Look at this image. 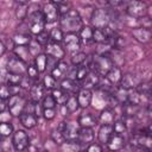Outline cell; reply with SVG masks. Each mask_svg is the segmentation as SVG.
<instances>
[{"mask_svg":"<svg viewBox=\"0 0 152 152\" xmlns=\"http://www.w3.org/2000/svg\"><path fill=\"white\" fill-rule=\"evenodd\" d=\"M52 4H55L56 6H59V5H62V4H64L65 2V0H50Z\"/></svg>","mask_w":152,"mask_h":152,"instance_id":"obj_55","label":"cell"},{"mask_svg":"<svg viewBox=\"0 0 152 152\" xmlns=\"http://www.w3.org/2000/svg\"><path fill=\"white\" fill-rule=\"evenodd\" d=\"M5 50H6V48H5V45H4V43L0 40V57L5 53Z\"/></svg>","mask_w":152,"mask_h":152,"instance_id":"obj_54","label":"cell"},{"mask_svg":"<svg viewBox=\"0 0 152 152\" xmlns=\"http://www.w3.org/2000/svg\"><path fill=\"white\" fill-rule=\"evenodd\" d=\"M23 76L24 75L8 72V75H7V86H20V82H21Z\"/></svg>","mask_w":152,"mask_h":152,"instance_id":"obj_37","label":"cell"},{"mask_svg":"<svg viewBox=\"0 0 152 152\" xmlns=\"http://www.w3.org/2000/svg\"><path fill=\"white\" fill-rule=\"evenodd\" d=\"M28 15V24H30V32L33 34H38L42 31H44L45 20L43 17V13L39 11V8L36 10H27Z\"/></svg>","mask_w":152,"mask_h":152,"instance_id":"obj_2","label":"cell"},{"mask_svg":"<svg viewBox=\"0 0 152 152\" xmlns=\"http://www.w3.org/2000/svg\"><path fill=\"white\" fill-rule=\"evenodd\" d=\"M139 19V23H140V25H141V27H145V28H150L151 30V25H152V23H151V19L148 18V17H141V18H138Z\"/></svg>","mask_w":152,"mask_h":152,"instance_id":"obj_48","label":"cell"},{"mask_svg":"<svg viewBox=\"0 0 152 152\" xmlns=\"http://www.w3.org/2000/svg\"><path fill=\"white\" fill-rule=\"evenodd\" d=\"M51 139L53 140V142H56V144H58V145H62V144L65 142V139H64L62 132H61L58 128L55 129V131L51 133Z\"/></svg>","mask_w":152,"mask_h":152,"instance_id":"obj_42","label":"cell"},{"mask_svg":"<svg viewBox=\"0 0 152 152\" xmlns=\"http://www.w3.org/2000/svg\"><path fill=\"white\" fill-rule=\"evenodd\" d=\"M56 101L55 99L52 97V95H46L43 100V103H42V107L43 108H56Z\"/></svg>","mask_w":152,"mask_h":152,"instance_id":"obj_44","label":"cell"},{"mask_svg":"<svg viewBox=\"0 0 152 152\" xmlns=\"http://www.w3.org/2000/svg\"><path fill=\"white\" fill-rule=\"evenodd\" d=\"M13 134V126L10 121H1L0 122V137L7 138Z\"/></svg>","mask_w":152,"mask_h":152,"instance_id":"obj_30","label":"cell"},{"mask_svg":"<svg viewBox=\"0 0 152 152\" xmlns=\"http://www.w3.org/2000/svg\"><path fill=\"white\" fill-rule=\"evenodd\" d=\"M43 17H44V20L45 23H55L58 17H59V12H58V6H56L55 4L52 2H49L44 6L43 11Z\"/></svg>","mask_w":152,"mask_h":152,"instance_id":"obj_10","label":"cell"},{"mask_svg":"<svg viewBox=\"0 0 152 152\" xmlns=\"http://www.w3.org/2000/svg\"><path fill=\"white\" fill-rule=\"evenodd\" d=\"M90 21L95 28H104L110 23V15L104 8H96L91 14Z\"/></svg>","mask_w":152,"mask_h":152,"instance_id":"obj_4","label":"cell"},{"mask_svg":"<svg viewBox=\"0 0 152 152\" xmlns=\"http://www.w3.org/2000/svg\"><path fill=\"white\" fill-rule=\"evenodd\" d=\"M77 101H78V106L81 108H87L90 103H91V100H93V94H91V90L90 89H86V88H82L77 91Z\"/></svg>","mask_w":152,"mask_h":152,"instance_id":"obj_16","label":"cell"},{"mask_svg":"<svg viewBox=\"0 0 152 152\" xmlns=\"http://www.w3.org/2000/svg\"><path fill=\"white\" fill-rule=\"evenodd\" d=\"M134 89H135L139 94H141V95H144V96H146V97H150V95H151V86H150V83H147V82H140Z\"/></svg>","mask_w":152,"mask_h":152,"instance_id":"obj_32","label":"cell"},{"mask_svg":"<svg viewBox=\"0 0 152 152\" xmlns=\"http://www.w3.org/2000/svg\"><path fill=\"white\" fill-rule=\"evenodd\" d=\"M34 65L39 72H44L46 69V55L45 53L37 55L34 58Z\"/></svg>","mask_w":152,"mask_h":152,"instance_id":"obj_29","label":"cell"},{"mask_svg":"<svg viewBox=\"0 0 152 152\" xmlns=\"http://www.w3.org/2000/svg\"><path fill=\"white\" fill-rule=\"evenodd\" d=\"M49 34H50V40L51 42H56V43L62 42L63 40V37H64V32L59 27H53L49 32Z\"/></svg>","mask_w":152,"mask_h":152,"instance_id":"obj_31","label":"cell"},{"mask_svg":"<svg viewBox=\"0 0 152 152\" xmlns=\"http://www.w3.org/2000/svg\"><path fill=\"white\" fill-rule=\"evenodd\" d=\"M132 36L134 37V39L139 43H148L152 38V32L150 28H145V27H137L132 30Z\"/></svg>","mask_w":152,"mask_h":152,"instance_id":"obj_13","label":"cell"},{"mask_svg":"<svg viewBox=\"0 0 152 152\" xmlns=\"http://www.w3.org/2000/svg\"><path fill=\"white\" fill-rule=\"evenodd\" d=\"M140 78L137 77L135 75H132V74H125L121 76V80L119 82L120 87L125 88V89H133L135 88L139 83H140Z\"/></svg>","mask_w":152,"mask_h":152,"instance_id":"obj_15","label":"cell"},{"mask_svg":"<svg viewBox=\"0 0 152 152\" xmlns=\"http://www.w3.org/2000/svg\"><path fill=\"white\" fill-rule=\"evenodd\" d=\"M52 97L55 99V101H56V103L57 104H64L65 102H66V100H68V97H69V94L66 93V91H64L63 89H61V88H53L52 89Z\"/></svg>","mask_w":152,"mask_h":152,"instance_id":"obj_25","label":"cell"},{"mask_svg":"<svg viewBox=\"0 0 152 152\" xmlns=\"http://www.w3.org/2000/svg\"><path fill=\"white\" fill-rule=\"evenodd\" d=\"M99 84H100V75L94 70H89L87 76L81 81V87L86 89L95 88Z\"/></svg>","mask_w":152,"mask_h":152,"instance_id":"obj_12","label":"cell"},{"mask_svg":"<svg viewBox=\"0 0 152 152\" xmlns=\"http://www.w3.org/2000/svg\"><path fill=\"white\" fill-rule=\"evenodd\" d=\"M104 76H106L107 81H108L110 84L114 86V84H119V82H120V80H121V76H122V72H121V70H120L119 66L113 65V66L107 71V74H106Z\"/></svg>","mask_w":152,"mask_h":152,"instance_id":"obj_20","label":"cell"},{"mask_svg":"<svg viewBox=\"0 0 152 152\" xmlns=\"http://www.w3.org/2000/svg\"><path fill=\"white\" fill-rule=\"evenodd\" d=\"M86 58H87V55H86L84 52L77 51V52H75V53L72 55V57H71V63H72V65H80V64H83V63H84Z\"/></svg>","mask_w":152,"mask_h":152,"instance_id":"obj_39","label":"cell"},{"mask_svg":"<svg viewBox=\"0 0 152 152\" xmlns=\"http://www.w3.org/2000/svg\"><path fill=\"white\" fill-rule=\"evenodd\" d=\"M31 36L30 34H26V33H19V34H15L13 40L15 43V45H27L31 40Z\"/></svg>","mask_w":152,"mask_h":152,"instance_id":"obj_34","label":"cell"},{"mask_svg":"<svg viewBox=\"0 0 152 152\" xmlns=\"http://www.w3.org/2000/svg\"><path fill=\"white\" fill-rule=\"evenodd\" d=\"M44 86L40 83H33V86L30 88V95H31V100L33 102H39L43 96H44Z\"/></svg>","mask_w":152,"mask_h":152,"instance_id":"obj_21","label":"cell"},{"mask_svg":"<svg viewBox=\"0 0 152 152\" xmlns=\"http://www.w3.org/2000/svg\"><path fill=\"white\" fill-rule=\"evenodd\" d=\"M59 25L62 31L65 33H77L82 28L83 23L76 10H69L61 15Z\"/></svg>","mask_w":152,"mask_h":152,"instance_id":"obj_1","label":"cell"},{"mask_svg":"<svg viewBox=\"0 0 152 152\" xmlns=\"http://www.w3.org/2000/svg\"><path fill=\"white\" fill-rule=\"evenodd\" d=\"M89 72V68L83 63V64H80V65H76V81H82L87 74Z\"/></svg>","mask_w":152,"mask_h":152,"instance_id":"obj_35","label":"cell"},{"mask_svg":"<svg viewBox=\"0 0 152 152\" xmlns=\"http://www.w3.org/2000/svg\"><path fill=\"white\" fill-rule=\"evenodd\" d=\"M11 96L10 94V89H8V86H0V97L4 99V100H7L8 97Z\"/></svg>","mask_w":152,"mask_h":152,"instance_id":"obj_49","label":"cell"},{"mask_svg":"<svg viewBox=\"0 0 152 152\" xmlns=\"http://www.w3.org/2000/svg\"><path fill=\"white\" fill-rule=\"evenodd\" d=\"M80 39L84 44L90 43L93 40V28H90L89 26H82V28L80 30Z\"/></svg>","mask_w":152,"mask_h":152,"instance_id":"obj_27","label":"cell"},{"mask_svg":"<svg viewBox=\"0 0 152 152\" xmlns=\"http://www.w3.org/2000/svg\"><path fill=\"white\" fill-rule=\"evenodd\" d=\"M27 46H28V50H30V53H31V56H37V55H39L40 53V50H42V45L36 40V38H32L31 40H30V43L27 44Z\"/></svg>","mask_w":152,"mask_h":152,"instance_id":"obj_33","label":"cell"},{"mask_svg":"<svg viewBox=\"0 0 152 152\" xmlns=\"http://www.w3.org/2000/svg\"><path fill=\"white\" fill-rule=\"evenodd\" d=\"M26 74H27V76L30 77V78H32L33 81H37L38 78H39V71H38V69L36 68V65L33 64V65H28L27 66V70H26Z\"/></svg>","mask_w":152,"mask_h":152,"instance_id":"obj_43","label":"cell"},{"mask_svg":"<svg viewBox=\"0 0 152 152\" xmlns=\"http://www.w3.org/2000/svg\"><path fill=\"white\" fill-rule=\"evenodd\" d=\"M94 139V131L91 127H81L78 131V137H77V142L83 145V144H90Z\"/></svg>","mask_w":152,"mask_h":152,"instance_id":"obj_17","label":"cell"},{"mask_svg":"<svg viewBox=\"0 0 152 152\" xmlns=\"http://www.w3.org/2000/svg\"><path fill=\"white\" fill-rule=\"evenodd\" d=\"M58 129L62 132L65 141L68 142H76L78 137V124L76 122H61L58 126Z\"/></svg>","mask_w":152,"mask_h":152,"instance_id":"obj_3","label":"cell"},{"mask_svg":"<svg viewBox=\"0 0 152 152\" xmlns=\"http://www.w3.org/2000/svg\"><path fill=\"white\" fill-rule=\"evenodd\" d=\"M99 121L101 125H113L114 122V113L112 109H103L99 116Z\"/></svg>","mask_w":152,"mask_h":152,"instance_id":"obj_26","label":"cell"},{"mask_svg":"<svg viewBox=\"0 0 152 152\" xmlns=\"http://www.w3.org/2000/svg\"><path fill=\"white\" fill-rule=\"evenodd\" d=\"M6 69L8 72L11 74H19V75H24L27 70V63L24 62L23 59H20L17 56H11L7 61V65Z\"/></svg>","mask_w":152,"mask_h":152,"instance_id":"obj_7","label":"cell"},{"mask_svg":"<svg viewBox=\"0 0 152 152\" xmlns=\"http://www.w3.org/2000/svg\"><path fill=\"white\" fill-rule=\"evenodd\" d=\"M45 46H46V48H45L46 55L52 56V57H55V58L58 59V61H61V59L64 57V55H65L64 48H62V46H61L58 43H56V42H51V40H50Z\"/></svg>","mask_w":152,"mask_h":152,"instance_id":"obj_11","label":"cell"},{"mask_svg":"<svg viewBox=\"0 0 152 152\" xmlns=\"http://www.w3.org/2000/svg\"><path fill=\"white\" fill-rule=\"evenodd\" d=\"M57 81L52 77V75L50 74V75H46L45 77H44V81H43V86H44V88L45 89H48V90H52L53 88H56L57 86Z\"/></svg>","mask_w":152,"mask_h":152,"instance_id":"obj_40","label":"cell"},{"mask_svg":"<svg viewBox=\"0 0 152 152\" xmlns=\"http://www.w3.org/2000/svg\"><path fill=\"white\" fill-rule=\"evenodd\" d=\"M11 116H12V115H11L10 112H8V113H6L5 110L1 112V113H0V122H1V121H10Z\"/></svg>","mask_w":152,"mask_h":152,"instance_id":"obj_52","label":"cell"},{"mask_svg":"<svg viewBox=\"0 0 152 152\" xmlns=\"http://www.w3.org/2000/svg\"><path fill=\"white\" fill-rule=\"evenodd\" d=\"M36 40L43 46V45H46L49 42H50V34H49V32H46L45 30L44 31H42L40 33H38V34H36Z\"/></svg>","mask_w":152,"mask_h":152,"instance_id":"obj_41","label":"cell"},{"mask_svg":"<svg viewBox=\"0 0 152 152\" xmlns=\"http://www.w3.org/2000/svg\"><path fill=\"white\" fill-rule=\"evenodd\" d=\"M19 119H20V122L24 127L26 128H33L37 126L38 124V119H37V115H34L33 113H27V112H23L20 115H19Z\"/></svg>","mask_w":152,"mask_h":152,"instance_id":"obj_19","label":"cell"},{"mask_svg":"<svg viewBox=\"0 0 152 152\" xmlns=\"http://www.w3.org/2000/svg\"><path fill=\"white\" fill-rule=\"evenodd\" d=\"M42 114L46 120H52L56 116V109L55 108H43Z\"/></svg>","mask_w":152,"mask_h":152,"instance_id":"obj_46","label":"cell"},{"mask_svg":"<svg viewBox=\"0 0 152 152\" xmlns=\"http://www.w3.org/2000/svg\"><path fill=\"white\" fill-rule=\"evenodd\" d=\"M8 89L11 95H17L20 91V86H8Z\"/></svg>","mask_w":152,"mask_h":152,"instance_id":"obj_51","label":"cell"},{"mask_svg":"<svg viewBox=\"0 0 152 152\" xmlns=\"http://www.w3.org/2000/svg\"><path fill=\"white\" fill-rule=\"evenodd\" d=\"M57 62H58V59H56V58L52 57V56L46 55V69H45V70H48L49 72H51L52 69L57 65Z\"/></svg>","mask_w":152,"mask_h":152,"instance_id":"obj_45","label":"cell"},{"mask_svg":"<svg viewBox=\"0 0 152 152\" xmlns=\"http://www.w3.org/2000/svg\"><path fill=\"white\" fill-rule=\"evenodd\" d=\"M27 10H28V6L27 4H21V5H18L17 10H15V15L19 20H24L26 17H27Z\"/></svg>","mask_w":152,"mask_h":152,"instance_id":"obj_38","label":"cell"},{"mask_svg":"<svg viewBox=\"0 0 152 152\" xmlns=\"http://www.w3.org/2000/svg\"><path fill=\"white\" fill-rule=\"evenodd\" d=\"M13 51H14V55L17 57H19L20 59H23L26 63L31 58V53H30V50H28V46L27 45H15Z\"/></svg>","mask_w":152,"mask_h":152,"instance_id":"obj_24","label":"cell"},{"mask_svg":"<svg viewBox=\"0 0 152 152\" xmlns=\"http://www.w3.org/2000/svg\"><path fill=\"white\" fill-rule=\"evenodd\" d=\"M61 89H63L64 91H66L69 95H75L78 90H80V86L77 84L76 80L72 78H63L61 82Z\"/></svg>","mask_w":152,"mask_h":152,"instance_id":"obj_18","label":"cell"},{"mask_svg":"<svg viewBox=\"0 0 152 152\" xmlns=\"http://www.w3.org/2000/svg\"><path fill=\"white\" fill-rule=\"evenodd\" d=\"M126 12L128 15L133 18H141L147 12V6L141 0H129L126 7Z\"/></svg>","mask_w":152,"mask_h":152,"instance_id":"obj_6","label":"cell"},{"mask_svg":"<svg viewBox=\"0 0 152 152\" xmlns=\"http://www.w3.org/2000/svg\"><path fill=\"white\" fill-rule=\"evenodd\" d=\"M113 132L114 133H118V134H124L126 131H127V127H126V124H125V121H124V119H121V120H114V122H113Z\"/></svg>","mask_w":152,"mask_h":152,"instance_id":"obj_36","label":"cell"},{"mask_svg":"<svg viewBox=\"0 0 152 152\" xmlns=\"http://www.w3.org/2000/svg\"><path fill=\"white\" fill-rule=\"evenodd\" d=\"M64 106H65V108L68 109L69 113H74V112H76V110L80 108L76 95H69V97H68L66 102L64 103Z\"/></svg>","mask_w":152,"mask_h":152,"instance_id":"obj_28","label":"cell"},{"mask_svg":"<svg viewBox=\"0 0 152 152\" xmlns=\"http://www.w3.org/2000/svg\"><path fill=\"white\" fill-rule=\"evenodd\" d=\"M6 109V102H5V100L4 99H1L0 97V113L1 112H4Z\"/></svg>","mask_w":152,"mask_h":152,"instance_id":"obj_53","label":"cell"},{"mask_svg":"<svg viewBox=\"0 0 152 152\" xmlns=\"http://www.w3.org/2000/svg\"><path fill=\"white\" fill-rule=\"evenodd\" d=\"M63 43L66 51L71 53L77 52L81 46V39L77 36V33H65L63 37Z\"/></svg>","mask_w":152,"mask_h":152,"instance_id":"obj_8","label":"cell"},{"mask_svg":"<svg viewBox=\"0 0 152 152\" xmlns=\"http://www.w3.org/2000/svg\"><path fill=\"white\" fill-rule=\"evenodd\" d=\"M18 5H21V4H27L28 2V0H14Z\"/></svg>","mask_w":152,"mask_h":152,"instance_id":"obj_56","label":"cell"},{"mask_svg":"<svg viewBox=\"0 0 152 152\" xmlns=\"http://www.w3.org/2000/svg\"><path fill=\"white\" fill-rule=\"evenodd\" d=\"M33 86V80L30 78L28 76H23L21 82H20V87L25 88V89H30Z\"/></svg>","mask_w":152,"mask_h":152,"instance_id":"obj_47","label":"cell"},{"mask_svg":"<svg viewBox=\"0 0 152 152\" xmlns=\"http://www.w3.org/2000/svg\"><path fill=\"white\" fill-rule=\"evenodd\" d=\"M106 145H107V147H108L109 150H112V151L121 150V148L125 146V138H124V134H118V133H114V132H113Z\"/></svg>","mask_w":152,"mask_h":152,"instance_id":"obj_14","label":"cell"},{"mask_svg":"<svg viewBox=\"0 0 152 152\" xmlns=\"http://www.w3.org/2000/svg\"><path fill=\"white\" fill-rule=\"evenodd\" d=\"M87 150L90 151V152H101L102 151V146L97 145V144H91L90 142V145L87 147Z\"/></svg>","mask_w":152,"mask_h":152,"instance_id":"obj_50","label":"cell"},{"mask_svg":"<svg viewBox=\"0 0 152 152\" xmlns=\"http://www.w3.org/2000/svg\"><path fill=\"white\" fill-rule=\"evenodd\" d=\"M28 137L27 134L21 131V129H18L17 132L13 133V138H12V144H13V147L17 150V151H23L25 150L27 146H28Z\"/></svg>","mask_w":152,"mask_h":152,"instance_id":"obj_9","label":"cell"},{"mask_svg":"<svg viewBox=\"0 0 152 152\" xmlns=\"http://www.w3.org/2000/svg\"><path fill=\"white\" fill-rule=\"evenodd\" d=\"M97 122L96 118L91 113H82L78 118V125L81 127H93Z\"/></svg>","mask_w":152,"mask_h":152,"instance_id":"obj_23","label":"cell"},{"mask_svg":"<svg viewBox=\"0 0 152 152\" xmlns=\"http://www.w3.org/2000/svg\"><path fill=\"white\" fill-rule=\"evenodd\" d=\"M113 133V126L112 125H102L99 129V141L101 145H106L108 139L110 138Z\"/></svg>","mask_w":152,"mask_h":152,"instance_id":"obj_22","label":"cell"},{"mask_svg":"<svg viewBox=\"0 0 152 152\" xmlns=\"http://www.w3.org/2000/svg\"><path fill=\"white\" fill-rule=\"evenodd\" d=\"M25 103H26V100H25L21 95H19V94H17V95H11V96L8 97V103H7V106H8V112H10L11 115H13V116H19V115L23 113V110H24Z\"/></svg>","mask_w":152,"mask_h":152,"instance_id":"obj_5","label":"cell"}]
</instances>
